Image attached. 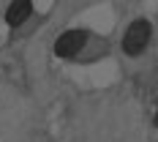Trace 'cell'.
Segmentation results:
<instances>
[{"instance_id":"1","label":"cell","mask_w":158,"mask_h":142,"mask_svg":"<svg viewBox=\"0 0 158 142\" xmlns=\"http://www.w3.org/2000/svg\"><path fill=\"white\" fill-rule=\"evenodd\" d=\"M150 33H153V25H150L147 19L131 22L126 36H123V49H126V55H139V52L147 47V41H150Z\"/></svg>"},{"instance_id":"2","label":"cell","mask_w":158,"mask_h":142,"mask_svg":"<svg viewBox=\"0 0 158 142\" xmlns=\"http://www.w3.org/2000/svg\"><path fill=\"white\" fill-rule=\"evenodd\" d=\"M85 41H87L85 30H68V33H63V36L55 41V52H57L60 58H74L79 49L85 47Z\"/></svg>"},{"instance_id":"3","label":"cell","mask_w":158,"mask_h":142,"mask_svg":"<svg viewBox=\"0 0 158 142\" xmlns=\"http://www.w3.org/2000/svg\"><path fill=\"white\" fill-rule=\"evenodd\" d=\"M33 11V3L30 0H11V6H8V11H6V22L8 25H22Z\"/></svg>"},{"instance_id":"4","label":"cell","mask_w":158,"mask_h":142,"mask_svg":"<svg viewBox=\"0 0 158 142\" xmlns=\"http://www.w3.org/2000/svg\"><path fill=\"white\" fill-rule=\"evenodd\" d=\"M153 123H156V128H158V112H156V118H153Z\"/></svg>"}]
</instances>
